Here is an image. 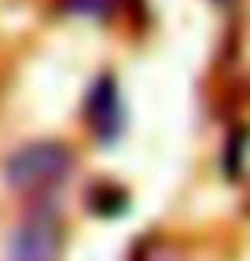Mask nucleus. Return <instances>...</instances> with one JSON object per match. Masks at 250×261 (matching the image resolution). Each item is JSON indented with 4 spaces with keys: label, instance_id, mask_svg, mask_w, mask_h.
<instances>
[{
    "label": "nucleus",
    "instance_id": "1",
    "mask_svg": "<svg viewBox=\"0 0 250 261\" xmlns=\"http://www.w3.org/2000/svg\"><path fill=\"white\" fill-rule=\"evenodd\" d=\"M70 173V151L63 144H30L8 159V184L19 191L52 188Z\"/></svg>",
    "mask_w": 250,
    "mask_h": 261
},
{
    "label": "nucleus",
    "instance_id": "2",
    "mask_svg": "<svg viewBox=\"0 0 250 261\" xmlns=\"http://www.w3.org/2000/svg\"><path fill=\"white\" fill-rule=\"evenodd\" d=\"M59 254V228L48 214L30 217L11 239V261H56Z\"/></svg>",
    "mask_w": 250,
    "mask_h": 261
},
{
    "label": "nucleus",
    "instance_id": "3",
    "mask_svg": "<svg viewBox=\"0 0 250 261\" xmlns=\"http://www.w3.org/2000/svg\"><path fill=\"white\" fill-rule=\"evenodd\" d=\"M88 118H92V129L103 136V144H111L121 133V103H118V89L111 77H103L88 96Z\"/></svg>",
    "mask_w": 250,
    "mask_h": 261
}]
</instances>
